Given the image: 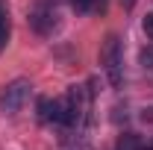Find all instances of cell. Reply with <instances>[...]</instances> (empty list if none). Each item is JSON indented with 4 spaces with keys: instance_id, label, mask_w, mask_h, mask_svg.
I'll use <instances>...</instances> for the list:
<instances>
[{
    "instance_id": "obj_1",
    "label": "cell",
    "mask_w": 153,
    "mask_h": 150,
    "mask_svg": "<svg viewBox=\"0 0 153 150\" xmlns=\"http://www.w3.org/2000/svg\"><path fill=\"white\" fill-rule=\"evenodd\" d=\"M65 100V124L68 127H82L85 118H88V106H91V94L85 91L82 85H71L68 94L62 97Z\"/></svg>"
},
{
    "instance_id": "obj_2",
    "label": "cell",
    "mask_w": 153,
    "mask_h": 150,
    "mask_svg": "<svg viewBox=\"0 0 153 150\" xmlns=\"http://www.w3.org/2000/svg\"><path fill=\"white\" fill-rule=\"evenodd\" d=\"M100 65H103V71L109 76V82L118 88L124 82V71H121V41H118V36H106L103 47H100Z\"/></svg>"
},
{
    "instance_id": "obj_3",
    "label": "cell",
    "mask_w": 153,
    "mask_h": 150,
    "mask_svg": "<svg viewBox=\"0 0 153 150\" xmlns=\"http://www.w3.org/2000/svg\"><path fill=\"white\" fill-rule=\"evenodd\" d=\"M30 91H33V85H30V79H15V82H9L3 91H0V109L6 115H15L24 109V103L30 100Z\"/></svg>"
},
{
    "instance_id": "obj_4",
    "label": "cell",
    "mask_w": 153,
    "mask_h": 150,
    "mask_svg": "<svg viewBox=\"0 0 153 150\" xmlns=\"http://www.w3.org/2000/svg\"><path fill=\"white\" fill-rule=\"evenodd\" d=\"M38 118H41L44 124H65V100L41 97V100H38Z\"/></svg>"
},
{
    "instance_id": "obj_5",
    "label": "cell",
    "mask_w": 153,
    "mask_h": 150,
    "mask_svg": "<svg viewBox=\"0 0 153 150\" xmlns=\"http://www.w3.org/2000/svg\"><path fill=\"white\" fill-rule=\"evenodd\" d=\"M6 41H9V15L6 9H0V50H6Z\"/></svg>"
},
{
    "instance_id": "obj_6",
    "label": "cell",
    "mask_w": 153,
    "mask_h": 150,
    "mask_svg": "<svg viewBox=\"0 0 153 150\" xmlns=\"http://www.w3.org/2000/svg\"><path fill=\"white\" fill-rule=\"evenodd\" d=\"M138 147H141V141L135 138L133 132H127V135L118 138V150H138Z\"/></svg>"
},
{
    "instance_id": "obj_7",
    "label": "cell",
    "mask_w": 153,
    "mask_h": 150,
    "mask_svg": "<svg viewBox=\"0 0 153 150\" xmlns=\"http://www.w3.org/2000/svg\"><path fill=\"white\" fill-rule=\"evenodd\" d=\"M141 65L144 68H153V47H144L141 50Z\"/></svg>"
},
{
    "instance_id": "obj_8",
    "label": "cell",
    "mask_w": 153,
    "mask_h": 150,
    "mask_svg": "<svg viewBox=\"0 0 153 150\" xmlns=\"http://www.w3.org/2000/svg\"><path fill=\"white\" fill-rule=\"evenodd\" d=\"M144 33H147V36L153 38V12L147 15V18H144Z\"/></svg>"
},
{
    "instance_id": "obj_9",
    "label": "cell",
    "mask_w": 153,
    "mask_h": 150,
    "mask_svg": "<svg viewBox=\"0 0 153 150\" xmlns=\"http://www.w3.org/2000/svg\"><path fill=\"white\" fill-rule=\"evenodd\" d=\"M135 3H138V0H121V6H124V9H133Z\"/></svg>"
},
{
    "instance_id": "obj_10",
    "label": "cell",
    "mask_w": 153,
    "mask_h": 150,
    "mask_svg": "<svg viewBox=\"0 0 153 150\" xmlns=\"http://www.w3.org/2000/svg\"><path fill=\"white\" fill-rule=\"evenodd\" d=\"M138 150H153V144H150V147H144V144H141V147H138Z\"/></svg>"
}]
</instances>
